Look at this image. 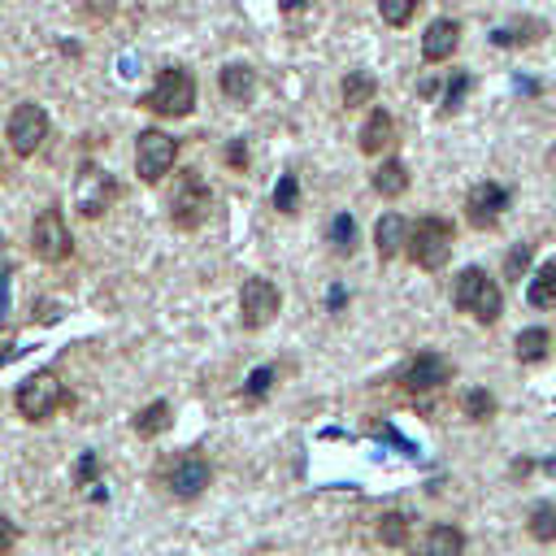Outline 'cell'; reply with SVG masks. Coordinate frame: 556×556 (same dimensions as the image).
<instances>
[{"mask_svg":"<svg viewBox=\"0 0 556 556\" xmlns=\"http://www.w3.org/2000/svg\"><path fill=\"white\" fill-rule=\"evenodd\" d=\"M161 482H165V491H169L174 500H195V495H204V486L213 482V465H208L200 452H182V456H174V460L165 465Z\"/></svg>","mask_w":556,"mask_h":556,"instance_id":"9","label":"cell"},{"mask_svg":"<svg viewBox=\"0 0 556 556\" xmlns=\"http://www.w3.org/2000/svg\"><path fill=\"white\" fill-rule=\"evenodd\" d=\"M439 91V78H421V96H434Z\"/></svg>","mask_w":556,"mask_h":556,"instance_id":"38","label":"cell"},{"mask_svg":"<svg viewBox=\"0 0 556 556\" xmlns=\"http://www.w3.org/2000/svg\"><path fill=\"white\" fill-rule=\"evenodd\" d=\"M30 252L43 261V265H61L70 252H74V235L65 226V213L56 204L39 208L35 213V226H30Z\"/></svg>","mask_w":556,"mask_h":556,"instance_id":"7","label":"cell"},{"mask_svg":"<svg viewBox=\"0 0 556 556\" xmlns=\"http://www.w3.org/2000/svg\"><path fill=\"white\" fill-rule=\"evenodd\" d=\"M208 208H213L208 182H204L195 169H182L178 182H174V191H169V222H174L178 230H195V226L208 217Z\"/></svg>","mask_w":556,"mask_h":556,"instance_id":"4","label":"cell"},{"mask_svg":"<svg viewBox=\"0 0 556 556\" xmlns=\"http://www.w3.org/2000/svg\"><path fill=\"white\" fill-rule=\"evenodd\" d=\"M278 308H282V295H278V287L269 282V278H248L243 282V291H239V313H243V326L248 330H261V326H269L274 317H278Z\"/></svg>","mask_w":556,"mask_h":556,"instance_id":"11","label":"cell"},{"mask_svg":"<svg viewBox=\"0 0 556 556\" xmlns=\"http://www.w3.org/2000/svg\"><path fill=\"white\" fill-rule=\"evenodd\" d=\"M547 348H552V334H547L543 326H526V330L513 339V352H517L521 365H539V361L547 356Z\"/></svg>","mask_w":556,"mask_h":556,"instance_id":"23","label":"cell"},{"mask_svg":"<svg viewBox=\"0 0 556 556\" xmlns=\"http://www.w3.org/2000/svg\"><path fill=\"white\" fill-rule=\"evenodd\" d=\"M74 478H78V482H91V478H96V456H91V452H87V456H78Z\"/></svg>","mask_w":556,"mask_h":556,"instance_id":"36","label":"cell"},{"mask_svg":"<svg viewBox=\"0 0 556 556\" xmlns=\"http://www.w3.org/2000/svg\"><path fill=\"white\" fill-rule=\"evenodd\" d=\"M13 543H17V526L0 513V556H9V552H13Z\"/></svg>","mask_w":556,"mask_h":556,"instance_id":"35","label":"cell"},{"mask_svg":"<svg viewBox=\"0 0 556 556\" xmlns=\"http://www.w3.org/2000/svg\"><path fill=\"white\" fill-rule=\"evenodd\" d=\"M4 287H9V265H4V252H0V308H4Z\"/></svg>","mask_w":556,"mask_h":556,"instance_id":"37","label":"cell"},{"mask_svg":"<svg viewBox=\"0 0 556 556\" xmlns=\"http://www.w3.org/2000/svg\"><path fill=\"white\" fill-rule=\"evenodd\" d=\"M465 91H469V74H465V70H456V74H452V83H447V96H443V113H447V117L460 109Z\"/></svg>","mask_w":556,"mask_h":556,"instance_id":"33","label":"cell"},{"mask_svg":"<svg viewBox=\"0 0 556 556\" xmlns=\"http://www.w3.org/2000/svg\"><path fill=\"white\" fill-rule=\"evenodd\" d=\"M443 382H452V361L443 352H417L404 369H400V387L421 395V391H439Z\"/></svg>","mask_w":556,"mask_h":556,"instance_id":"13","label":"cell"},{"mask_svg":"<svg viewBox=\"0 0 556 556\" xmlns=\"http://www.w3.org/2000/svg\"><path fill=\"white\" fill-rule=\"evenodd\" d=\"M452 304H456V313L491 326L504 313V291H500V282L482 265H465L456 274V282H452Z\"/></svg>","mask_w":556,"mask_h":556,"instance_id":"1","label":"cell"},{"mask_svg":"<svg viewBox=\"0 0 556 556\" xmlns=\"http://www.w3.org/2000/svg\"><path fill=\"white\" fill-rule=\"evenodd\" d=\"M226 165H230V169H248V143H243V139H235V143L226 148Z\"/></svg>","mask_w":556,"mask_h":556,"instance_id":"34","label":"cell"},{"mask_svg":"<svg viewBox=\"0 0 556 556\" xmlns=\"http://www.w3.org/2000/svg\"><path fill=\"white\" fill-rule=\"evenodd\" d=\"M378 13H382V22L387 26H408L413 22V13H417V0H378Z\"/></svg>","mask_w":556,"mask_h":556,"instance_id":"29","label":"cell"},{"mask_svg":"<svg viewBox=\"0 0 556 556\" xmlns=\"http://www.w3.org/2000/svg\"><path fill=\"white\" fill-rule=\"evenodd\" d=\"M139 109L156 113V117H187L195 109V74L182 65H169L156 74V83L139 96Z\"/></svg>","mask_w":556,"mask_h":556,"instance_id":"2","label":"cell"},{"mask_svg":"<svg viewBox=\"0 0 556 556\" xmlns=\"http://www.w3.org/2000/svg\"><path fill=\"white\" fill-rule=\"evenodd\" d=\"M378 539H382L387 547H404V543H408V517H404V513H387V517L378 521Z\"/></svg>","mask_w":556,"mask_h":556,"instance_id":"28","label":"cell"},{"mask_svg":"<svg viewBox=\"0 0 556 556\" xmlns=\"http://www.w3.org/2000/svg\"><path fill=\"white\" fill-rule=\"evenodd\" d=\"M526 530H530V539H539V543H552L556 539V504H534L530 508V521H526Z\"/></svg>","mask_w":556,"mask_h":556,"instance_id":"25","label":"cell"},{"mask_svg":"<svg viewBox=\"0 0 556 556\" xmlns=\"http://www.w3.org/2000/svg\"><path fill=\"white\" fill-rule=\"evenodd\" d=\"M169 426H174V408H169L165 400L143 404L139 417H135V434H139V439H156V434H165Z\"/></svg>","mask_w":556,"mask_h":556,"instance_id":"21","label":"cell"},{"mask_svg":"<svg viewBox=\"0 0 556 556\" xmlns=\"http://www.w3.org/2000/svg\"><path fill=\"white\" fill-rule=\"evenodd\" d=\"M465 417L478 421V426L491 421V417H495V395H491L486 387H473V391L465 395Z\"/></svg>","mask_w":556,"mask_h":556,"instance_id":"27","label":"cell"},{"mask_svg":"<svg viewBox=\"0 0 556 556\" xmlns=\"http://www.w3.org/2000/svg\"><path fill=\"white\" fill-rule=\"evenodd\" d=\"M456 48H460V22H456V17H434V22L426 26V35H421V56H426L430 65H439V61H447Z\"/></svg>","mask_w":556,"mask_h":556,"instance_id":"14","label":"cell"},{"mask_svg":"<svg viewBox=\"0 0 556 556\" xmlns=\"http://www.w3.org/2000/svg\"><path fill=\"white\" fill-rule=\"evenodd\" d=\"M326 239H330L334 256H352V252H356V222H352V213H334Z\"/></svg>","mask_w":556,"mask_h":556,"instance_id":"24","label":"cell"},{"mask_svg":"<svg viewBox=\"0 0 556 556\" xmlns=\"http://www.w3.org/2000/svg\"><path fill=\"white\" fill-rule=\"evenodd\" d=\"M117 195H122V187H117V178H113L109 169H100V165H91V161L78 169L74 200H78V213H83V217H104V213L117 204Z\"/></svg>","mask_w":556,"mask_h":556,"instance_id":"8","label":"cell"},{"mask_svg":"<svg viewBox=\"0 0 556 556\" xmlns=\"http://www.w3.org/2000/svg\"><path fill=\"white\" fill-rule=\"evenodd\" d=\"M543 39V22H521V26H500V30H491V43H500V48H517V43H530V39Z\"/></svg>","mask_w":556,"mask_h":556,"instance_id":"26","label":"cell"},{"mask_svg":"<svg viewBox=\"0 0 556 556\" xmlns=\"http://www.w3.org/2000/svg\"><path fill=\"white\" fill-rule=\"evenodd\" d=\"M295 4H304V0H282V9H295Z\"/></svg>","mask_w":556,"mask_h":556,"instance_id":"39","label":"cell"},{"mask_svg":"<svg viewBox=\"0 0 556 556\" xmlns=\"http://www.w3.org/2000/svg\"><path fill=\"white\" fill-rule=\"evenodd\" d=\"M65 404H70V395H65V387H61V378H56L52 369H39V374H30V378L17 387V413H22L26 421H48V417H56Z\"/></svg>","mask_w":556,"mask_h":556,"instance_id":"5","label":"cell"},{"mask_svg":"<svg viewBox=\"0 0 556 556\" xmlns=\"http://www.w3.org/2000/svg\"><path fill=\"white\" fill-rule=\"evenodd\" d=\"M526 304H530V308H556V261H543V265L530 274Z\"/></svg>","mask_w":556,"mask_h":556,"instance_id":"20","label":"cell"},{"mask_svg":"<svg viewBox=\"0 0 556 556\" xmlns=\"http://www.w3.org/2000/svg\"><path fill=\"white\" fill-rule=\"evenodd\" d=\"M4 139H9V148H13L17 156H35L39 143L48 139V109H43V104H30V100L17 104V109L9 113Z\"/></svg>","mask_w":556,"mask_h":556,"instance_id":"10","label":"cell"},{"mask_svg":"<svg viewBox=\"0 0 556 556\" xmlns=\"http://www.w3.org/2000/svg\"><path fill=\"white\" fill-rule=\"evenodd\" d=\"M174 161H178V139L174 135H165L156 126L139 130V139H135V174H139V182L152 187V182L169 178Z\"/></svg>","mask_w":556,"mask_h":556,"instance_id":"6","label":"cell"},{"mask_svg":"<svg viewBox=\"0 0 556 556\" xmlns=\"http://www.w3.org/2000/svg\"><path fill=\"white\" fill-rule=\"evenodd\" d=\"M417 556H465V530L460 526H447V521H434L426 530Z\"/></svg>","mask_w":556,"mask_h":556,"instance_id":"17","label":"cell"},{"mask_svg":"<svg viewBox=\"0 0 556 556\" xmlns=\"http://www.w3.org/2000/svg\"><path fill=\"white\" fill-rule=\"evenodd\" d=\"M374 243H378V261H395L400 248L408 243V222L400 213H382L374 226Z\"/></svg>","mask_w":556,"mask_h":556,"instance_id":"18","label":"cell"},{"mask_svg":"<svg viewBox=\"0 0 556 556\" xmlns=\"http://www.w3.org/2000/svg\"><path fill=\"white\" fill-rule=\"evenodd\" d=\"M504 208H508V191L500 182H491V178L486 182H473L469 195H465V222L473 230H495L500 217H504Z\"/></svg>","mask_w":556,"mask_h":556,"instance_id":"12","label":"cell"},{"mask_svg":"<svg viewBox=\"0 0 556 556\" xmlns=\"http://www.w3.org/2000/svg\"><path fill=\"white\" fill-rule=\"evenodd\" d=\"M374 191L382 195V200H400L404 191H408V165L400 161V156H391V161H382L378 169H374Z\"/></svg>","mask_w":556,"mask_h":556,"instance_id":"19","label":"cell"},{"mask_svg":"<svg viewBox=\"0 0 556 556\" xmlns=\"http://www.w3.org/2000/svg\"><path fill=\"white\" fill-rule=\"evenodd\" d=\"M404 252L413 256L417 269L439 274V269L452 261V222H443V217H417V222L408 226Z\"/></svg>","mask_w":556,"mask_h":556,"instance_id":"3","label":"cell"},{"mask_svg":"<svg viewBox=\"0 0 556 556\" xmlns=\"http://www.w3.org/2000/svg\"><path fill=\"white\" fill-rule=\"evenodd\" d=\"M217 87H222L226 100L248 104L252 91H256V70H252L248 61H230V65H222V74H217Z\"/></svg>","mask_w":556,"mask_h":556,"instance_id":"16","label":"cell"},{"mask_svg":"<svg viewBox=\"0 0 556 556\" xmlns=\"http://www.w3.org/2000/svg\"><path fill=\"white\" fill-rule=\"evenodd\" d=\"M530 265V243H513V252L504 256V282H521Z\"/></svg>","mask_w":556,"mask_h":556,"instance_id":"32","label":"cell"},{"mask_svg":"<svg viewBox=\"0 0 556 556\" xmlns=\"http://www.w3.org/2000/svg\"><path fill=\"white\" fill-rule=\"evenodd\" d=\"M339 96H343V109H365V104L378 96V83H374V74H365V70H348Z\"/></svg>","mask_w":556,"mask_h":556,"instance_id":"22","label":"cell"},{"mask_svg":"<svg viewBox=\"0 0 556 556\" xmlns=\"http://www.w3.org/2000/svg\"><path fill=\"white\" fill-rule=\"evenodd\" d=\"M395 143V117L387 113V109H369V117H365V126H361V139H356V148L365 152V156H378V152H387Z\"/></svg>","mask_w":556,"mask_h":556,"instance_id":"15","label":"cell"},{"mask_svg":"<svg viewBox=\"0 0 556 556\" xmlns=\"http://www.w3.org/2000/svg\"><path fill=\"white\" fill-rule=\"evenodd\" d=\"M274 378H278V369H274V365L252 369V374H248V382H243V395H248V400H265V395H269V387H274Z\"/></svg>","mask_w":556,"mask_h":556,"instance_id":"31","label":"cell"},{"mask_svg":"<svg viewBox=\"0 0 556 556\" xmlns=\"http://www.w3.org/2000/svg\"><path fill=\"white\" fill-rule=\"evenodd\" d=\"M295 204H300V178L295 174H282L278 187H274V208L278 213H295Z\"/></svg>","mask_w":556,"mask_h":556,"instance_id":"30","label":"cell"}]
</instances>
